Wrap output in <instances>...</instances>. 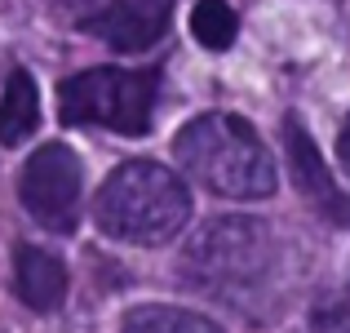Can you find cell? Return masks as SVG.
<instances>
[{"instance_id":"6da1fadb","label":"cell","mask_w":350,"mask_h":333,"mask_svg":"<svg viewBox=\"0 0 350 333\" xmlns=\"http://www.w3.org/2000/svg\"><path fill=\"white\" fill-rule=\"evenodd\" d=\"M178 164L226 200H266L275 196V160L257 129L231 111H204L173 138Z\"/></svg>"},{"instance_id":"7a4b0ae2","label":"cell","mask_w":350,"mask_h":333,"mask_svg":"<svg viewBox=\"0 0 350 333\" xmlns=\"http://www.w3.org/2000/svg\"><path fill=\"white\" fill-rule=\"evenodd\" d=\"M191 289L231 307H257V293L275 275V236L257 218H213L182 254Z\"/></svg>"},{"instance_id":"3957f363","label":"cell","mask_w":350,"mask_h":333,"mask_svg":"<svg viewBox=\"0 0 350 333\" xmlns=\"http://www.w3.org/2000/svg\"><path fill=\"white\" fill-rule=\"evenodd\" d=\"M94 218L124 245H169L191 218V191L155 160H124L98 187Z\"/></svg>"},{"instance_id":"277c9868","label":"cell","mask_w":350,"mask_h":333,"mask_svg":"<svg viewBox=\"0 0 350 333\" xmlns=\"http://www.w3.org/2000/svg\"><path fill=\"white\" fill-rule=\"evenodd\" d=\"M160 71H129V67H89L58 85L62 125H103L111 134L142 138L151 129Z\"/></svg>"},{"instance_id":"5b68a950","label":"cell","mask_w":350,"mask_h":333,"mask_svg":"<svg viewBox=\"0 0 350 333\" xmlns=\"http://www.w3.org/2000/svg\"><path fill=\"white\" fill-rule=\"evenodd\" d=\"M80 191H85V169L67 143H44L18 178L23 209L53 236H71L80 227Z\"/></svg>"},{"instance_id":"8992f818","label":"cell","mask_w":350,"mask_h":333,"mask_svg":"<svg viewBox=\"0 0 350 333\" xmlns=\"http://www.w3.org/2000/svg\"><path fill=\"white\" fill-rule=\"evenodd\" d=\"M173 23V0H111L98 14H85L80 27L111 45L116 53H146Z\"/></svg>"},{"instance_id":"52a82bcc","label":"cell","mask_w":350,"mask_h":333,"mask_svg":"<svg viewBox=\"0 0 350 333\" xmlns=\"http://www.w3.org/2000/svg\"><path fill=\"white\" fill-rule=\"evenodd\" d=\"M284 151H288L293 182H297V191L315 205V214H324L328 222H337V227H350V196L337 187V178L328 173L315 138L306 134V125H301L297 116L284 120Z\"/></svg>"},{"instance_id":"ba28073f","label":"cell","mask_w":350,"mask_h":333,"mask_svg":"<svg viewBox=\"0 0 350 333\" xmlns=\"http://www.w3.org/2000/svg\"><path fill=\"white\" fill-rule=\"evenodd\" d=\"M14 293L31 311H58L62 298H67V267L49 249L18 245L14 249Z\"/></svg>"},{"instance_id":"9c48e42d","label":"cell","mask_w":350,"mask_h":333,"mask_svg":"<svg viewBox=\"0 0 350 333\" xmlns=\"http://www.w3.org/2000/svg\"><path fill=\"white\" fill-rule=\"evenodd\" d=\"M40 129V89H36L31 71L14 67L0 94V147H18Z\"/></svg>"},{"instance_id":"30bf717a","label":"cell","mask_w":350,"mask_h":333,"mask_svg":"<svg viewBox=\"0 0 350 333\" xmlns=\"http://www.w3.org/2000/svg\"><path fill=\"white\" fill-rule=\"evenodd\" d=\"M120 333H222V329L208 316H200V311H182V307H169V302H146V307L129 311Z\"/></svg>"},{"instance_id":"8fae6325","label":"cell","mask_w":350,"mask_h":333,"mask_svg":"<svg viewBox=\"0 0 350 333\" xmlns=\"http://www.w3.org/2000/svg\"><path fill=\"white\" fill-rule=\"evenodd\" d=\"M191 36H196L204 49H213V53L231 49L235 36H239L235 9L226 5V0H200V5L191 9Z\"/></svg>"},{"instance_id":"7c38bea8","label":"cell","mask_w":350,"mask_h":333,"mask_svg":"<svg viewBox=\"0 0 350 333\" xmlns=\"http://www.w3.org/2000/svg\"><path fill=\"white\" fill-rule=\"evenodd\" d=\"M49 9H58V14H89V5L94 0H44Z\"/></svg>"},{"instance_id":"4fadbf2b","label":"cell","mask_w":350,"mask_h":333,"mask_svg":"<svg viewBox=\"0 0 350 333\" xmlns=\"http://www.w3.org/2000/svg\"><path fill=\"white\" fill-rule=\"evenodd\" d=\"M337 156H342V164H346V169H350V116H346L342 134H337Z\"/></svg>"}]
</instances>
